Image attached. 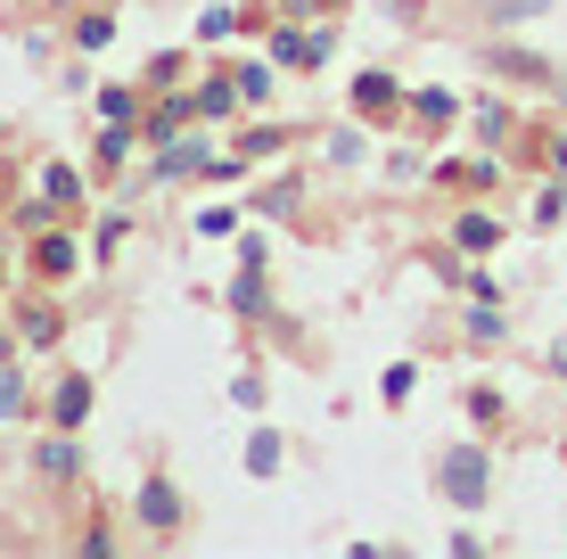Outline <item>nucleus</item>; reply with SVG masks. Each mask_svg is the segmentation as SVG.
Here are the masks:
<instances>
[{"label": "nucleus", "mask_w": 567, "mask_h": 559, "mask_svg": "<svg viewBox=\"0 0 567 559\" xmlns=\"http://www.w3.org/2000/svg\"><path fill=\"white\" fill-rule=\"evenodd\" d=\"M444 494H453L461 510H485V494H494V469H485V453H444Z\"/></svg>", "instance_id": "1"}, {"label": "nucleus", "mask_w": 567, "mask_h": 559, "mask_svg": "<svg viewBox=\"0 0 567 559\" xmlns=\"http://www.w3.org/2000/svg\"><path fill=\"white\" fill-rule=\"evenodd\" d=\"M141 518L156 535H173V527H182V494H173L165 477H148V486H141Z\"/></svg>", "instance_id": "2"}, {"label": "nucleus", "mask_w": 567, "mask_h": 559, "mask_svg": "<svg viewBox=\"0 0 567 559\" xmlns=\"http://www.w3.org/2000/svg\"><path fill=\"white\" fill-rule=\"evenodd\" d=\"M42 477H74V445H66V436H50V445H42Z\"/></svg>", "instance_id": "3"}, {"label": "nucleus", "mask_w": 567, "mask_h": 559, "mask_svg": "<svg viewBox=\"0 0 567 559\" xmlns=\"http://www.w3.org/2000/svg\"><path fill=\"white\" fill-rule=\"evenodd\" d=\"M91 412V387L83 379H66V387H58V420H83Z\"/></svg>", "instance_id": "4"}, {"label": "nucleus", "mask_w": 567, "mask_h": 559, "mask_svg": "<svg viewBox=\"0 0 567 559\" xmlns=\"http://www.w3.org/2000/svg\"><path fill=\"white\" fill-rule=\"evenodd\" d=\"M494 239H502L494 215H468V222H461V247H494Z\"/></svg>", "instance_id": "5"}, {"label": "nucleus", "mask_w": 567, "mask_h": 559, "mask_svg": "<svg viewBox=\"0 0 567 559\" xmlns=\"http://www.w3.org/2000/svg\"><path fill=\"white\" fill-rule=\"evenodd\" d=\"M485 9H494V25H511V17H543L551 0H485Z\"/></svg>", "instance_id": "6"}, {"label": "nucleus", "mask_w": 567, "mask_h": 559, "mask_svg": "<svg viewBox=\"0 0 567 559\" xmlns=\"http://www.w3.org/2000/svg\"><path fill=\"white\" fill-rule=\"evenodd\" d=\"M25 338H33V345L58 338V313H50V304H33V313H25Z\"/></svg>", "instance_id": "7"}, {"label": "nucleus", "mask_w": 567, "mask_h": 559, "mask_svg": "<svg viewBox=\"0 0 567 559\" xmlns=\"http://www.w3.org/2000/svg\"><path fill=\"white\" fill-rule=\"evenodd\" d=\"M42 272H74V247L66 239H42Z\"/></svg>", "instance_id": "8"}, {"label": "nucleus", "mask_w": 567, "mask_h": 559, "mask_svg": "<svg viewBox=\"0 0 567 559\" xmlns=\"http://www.w3.org/2000/svg\"><path fill=\"white\" fill-rule=\"evenodd\" d=\"M247 460H256V477H271V469H280V445H271V436H256V445H247Z\"/></svg>", "instance_id": "9"}, {"label": "nucleus", "mask_w": 567, "mask_h": 559, "mask_svg": "<svg viewBox=\"0 0 567 559\" xmlns=\"http://www.w3.org/2000/svg\"><path fill=\"white\" fill-rule=\"evenodd\" d=\"M17 403H25V395H17V371H0V420H9Z\"/></svg>", "instance_id": "10"}, {"label": "nucleus", "mask_w": 567, "mask_h": 559, "mask_svg": "<svg viewBox=\"0 0 567 559\" xmlns=\"http://www.w3.org/2000/svg\"><path fill=\"white\" fill-rule=\"evenodd\" d=\"M551 362H559V379H567V338H559V354H551Z\"/></svg>", "instance_id": "11"}]
</instances>
